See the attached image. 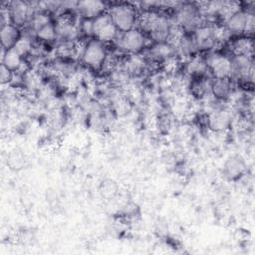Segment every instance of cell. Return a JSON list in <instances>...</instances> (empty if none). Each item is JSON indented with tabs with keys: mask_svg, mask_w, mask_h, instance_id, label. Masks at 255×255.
Listing matches in <instances>:
<instances>
[{
	"mask_svg": "<svg viewBox=\"0 0 255 255\" xmlns=\"http://www.w3.org/2000/svg\"><path fill=\"white\" fill-rule=\"evenodd\" d=\"M109 14L118 31L123 33L133 29V26L137 21L134 7L128 3H121L113 6Z\"/></svg>",
	"mask_w": 255,
	"mask_h": 255,
	"instance_id": "cell-1",
	"label": "cell"
},
{
	"mask_svg": "<svg viewBox=\"0 0 255 255\" xmlns=\"http://www.w3.org/2000/svg\"><path fill=\"white\" fill-rule=\"evenodd\" d=\"M223 33L221 29L214 26L202 25L195 29L192 40L196 49L206 51L215 47L217 42L222 39Z\"/></svg>",
	"mask_w": 255,
	"mask_h": 255,
	"instance_id": "cell-2",
	"label": "cell"
},
{
	"mask_svg": "<svg viewBox=\"0 0 255 255\" xmlns=\"http://www.w3.org/2000/svg\"><path fill=\"white\" fill-rule=\"evenodd\" d=\"M81 56L85 64L94 69H99L104 66L108 55L105 44L95 38L84 45Z\"/></svg>",
	"mask_w": 255,
	"mask_h": 255,
	"instance_id": "cell-3",
	"label": "cell"
},
{
	"mask_svg": "<svg viewBox=\"0 0 255 255\" xmlns=\"http://www.w3.org/2000/svg\"><path fill=\"white\" fill-rule=\"evenodd\" d=\"M254 15L252 13L238 10L226 20V29L228 32L236 35L243 33H252L254 29Z\"/></svg>",
	"mask_w": 255,
	"mask_h": 255,
	"instance_id": "cell-4",
	"label": "cell"
},
{
	"mask_svg": "<svg viewBox=\"0 0 255 255\" xmlns=\"http://www.w3.org/2000/svg\"><path fill=\"white\" fill-rule=\"evenodd\" d=\"M118 29L109 13H103L93 19V36L103 43L114 40L117 37Z\"/></svg>",
	"mask_w": 255,
	"mask_h": 255,
	"instance_id": "cell-5",
	"label": "cell"
},
{
	"mask_svg": "<svg viewBox=\"0 0 255 255\" xmlns=\"http://www.w3.org/2000/svg\"><path fill=\"white\" fill-rule=\"evenodd\" d=\"M145 42L146 39L143 33L140 30L133 28L122 34L119 41V46L125 52L136 54L144 48Z\"/></svg>",
	"mask_w": 255,
	"mask_h": 255,
	"instance_id": "cell-6",
	"label": "cell"
},
{
	"mask_svg": "<svg viewBox=\"0 0 255 255\" xmlns=\"http://www.w3.org/2000/svg\"><path fill=\"white\" fill-rule=\"evenodd\" d=\"M215 79H229L232 75L231 59L222 54L211 55L206 62Z\"/></svg>",
	"mask_w": 255,
	"mask_h": 255,
	"instance_id": "cell-7",
	"label": "cell"
},
{
	"mask_svg": "<svg viewBox=\"0 0 255 255\" xmlns=\"http://www.w3.org/2000/svg\"><path fill=\"white\" fill-rule=\"evenodd\" d=\"M232 118L227 110H216L208 117V127L213 131H224L231 126Z\"/></svg>",
	"mask_w": 255,
	"mask_h": 255,
	"instance_id": "cell-8",
	"label": "cell"
},
{
	"mask_svg": "<svg viewBox=\"0 0 255 255\" xmlns=\"http://www.w3.org/2000/svg\"><path fill=\"white\" fill-rule=\"evenodd\" d=\"M55 26H56L57 35L62 37V39L67 40V42L68 40H74L77 37L78 30L70 15L68 14L61 15L58 18L57 24Z\"/></svg>",
	"mask_w": 255,
	"mask_h": 255,
	"instance_id": "cell-9",
	"label": "cell"
},
{
	"mask_svg": "<svg viewBox=\"0 0 255 255\" xmlns=\"http://www.w3.org/2000/svg\"><path fill=\"white\" fill-rule=\"evenodd\" d=\"M199 10L197 7H193L192 5H184L181 7L177 13V21L185 28H197L199 27Z\"/></svg>",
	"mask_w": 255,
	"mask_h": 255,
	"instance_id": "cell-10",
	"label": "cell"
},
{
	"mask_svg": "<svg viewBox=\"0 0 255 255\" xmlns=\"http://www.w3.org/2000/svg\"><path fill=\"white\" fill-rule=\"evenodd\" d=\"M20 37L21 35L18 26L14 25L13 23L2 25L0 31V39L4 51L12 49L18 42Z\"/></svg>",
	"mask_w": 255,
	"mask_h": 255,
	"instance_id": "cell-11",
	"label": "cell"
},
{
	"mask_svg": "<svg viewBox=\"0 0 255 255\" xmlns=\"http://www.w3.org/2000/svg\"><path fill=\"white\" fill-rule=\"evenodd\" d=\"M246 169L245 161L238 155H233L227 158L223 165L224 175L229 179L239 178Z\"/></svg>",
	"mask_w": 255,
	"mask_h": 255,
	"instance_id": "cell-12",
	"label": "cell"
},
{
	"mask_svg": "<svg viewBox=\"0 0 255 255\" xmlns=\"http://www.w3.org/2000/svg\"><path fill=\"white\" fill-rule=\"evenodd\" d=\"M232 74L236 75L238 78L247 79L253 73V65L250 57L246 56H235L231 60Z\"/></svg>",
	"mask_w": 255,
	"mask_h": 255,
	"instance_id": "cell-13",
	"label": "cell"
},
{
	"mask_svg": "<svg viewBox=\"0 0 255 255\" xmlns=\"http://www.w3.org/2000/svg\"><path fill=\"white\" fill-rule=\"evenodd\" d=\"M8 9L10 12L11 21L16 26L24 24V22L26 21L27 17L30 14V6L25 2H12Z\"/></svg>",
	"mask_w": 255,
	"mask_h": 255,
	"instance_id": "cell-14",
	"label": "cell"
},
{
	"mask_svg": "<svg viewBox=\"0 0 255 255\" xmlns=\"http://www.w3.org/2000/svg\"><path fill=\"white\" fill-rule=\"evenodd\" d=\"M78 9L85 19L93 20L105 13V4L100 1H83L78 3Z\"/></svg>",
	"mask_w": 255,
	"mask_h": 255,
	"instance_id": "cell-15",
	"label": "cell"
},
{
	"mask_svg": "<svg viewBox=\"0 0 255 255\" xmlns=\"http://www.w3.org/2000/svg\"><path fill=\"white\" fill-rule=\"evenodd\" d=\"M210 91L216 99L225 100L231 94V82L229 79H214L210 85Z\"/></svg>",
	"mask_w": 255,
	"mask_h": 255,
	"instance_id": "cell-16",
	"label": "cell"
},
{
	"mask_svg": "<svg viewBox=\"0 0 255 255\" xmlns=\"http://www.w3.org/2000/svg\"><path fill=\"white\" fill-rule=\"evenodd\" d=\"M22 64H23L22 57L14 49H10L7 51L3 50V56H2L3 66L8 68L12 72H15L21 68Z\"/></svg>",
	"mask_w": 255,
	"mask_h": 255,
	"instance_id": "cell-17",
	"label": "cell"
},
{
	"mask_svg": "<svg viewBox=\"0 0 255 255\" xmlns=\"http://www.w3.org/2000/svg\"><path fill=\"white\" fill-rule=\"evenodd\" d=\"M232 50L235 56L250 57L253 52V44L251 39L238 38L232 44Z\"/></svg>",
	"mask_w": 255,
	"mask_h": 255,
	"instance_id": "cell-18",
	"label": "cell"
},
{
	"mask_svg": "<svg viewBox=\"0 0 255 255\" xmlns=\"http://www.w3.org/2000/svg\"><path fill=\"white\" fill-rule=\"evenodd\" d=\"M36 36L42 41H53L57 37L56 26L49 22L36 31Z\"/></svg>",
	"mask_w": 255,
	"mask_h": 255,
	"instance_id": "cell-19",
	"label": "cell"
},
{
	"mask_svg": "<svg viewBox=\"0 0 255 255\" xmlns=\"http://www.w3.org/2000/svg\"><path fill=\"white\" fill-rule=\"evenodd\" d=\"M7 161H8V164L10 165L11 168L20 169L24 166L26 159H25V155L23 154V152L21 150L13 149L9 153Z\"/></svg>",
	"mask_w": 255,
	"mask_h": 255,
	"instance_id": "cell-20",
	"label": "cell"
},
{
	"mask_svg": "<svg viewBox=\"0 0 255 255\" xmlns=\"http://www.w3.org/2000/svg\"><path fill=\"white\" fill-rule=\"evenodd\" d=\"M12 49H14L21 57H24L32 49L31 40L29 38H27V37L21 36L20 39L18 40V42L15 44V46Z\"/></svg>",
	"mask_w": 255,
	"mask_h": 255,
	"instance_id": "cell-21",
	"label": "cell"
},
{
	"mask_svg": "<svg viewBox=\"0 0 255 255\" xmlns=\"http://www.w3.org/2000/svg\"><path fill=\"white\" fill-rule=\"evenodd\" d=\"M117 184L112 180H107L102 183L101 186V192L103 193V196L107 198H112L117 194Z\"/></svg>",
	"mask_w": 255,
	"mask_h": 255,
	"instance_id": "cell-22",
	"label": "cell"
},
{
	"mask_svg": "<svg viewBox=\"0 0 255 255\" xmlns=\"http://www.w3.org/2000/svg\"><path fill=\"white\" fill-rule=\"evenodd\" d=\"M13 79V72L1 64L0 70V82L2 85L8 84Z\"/></svg>",
	"mask_w": 255,
	"mask_h": 255,
	"instance_id": "cell-23",
	"label": "cell"
}]
</instances>
